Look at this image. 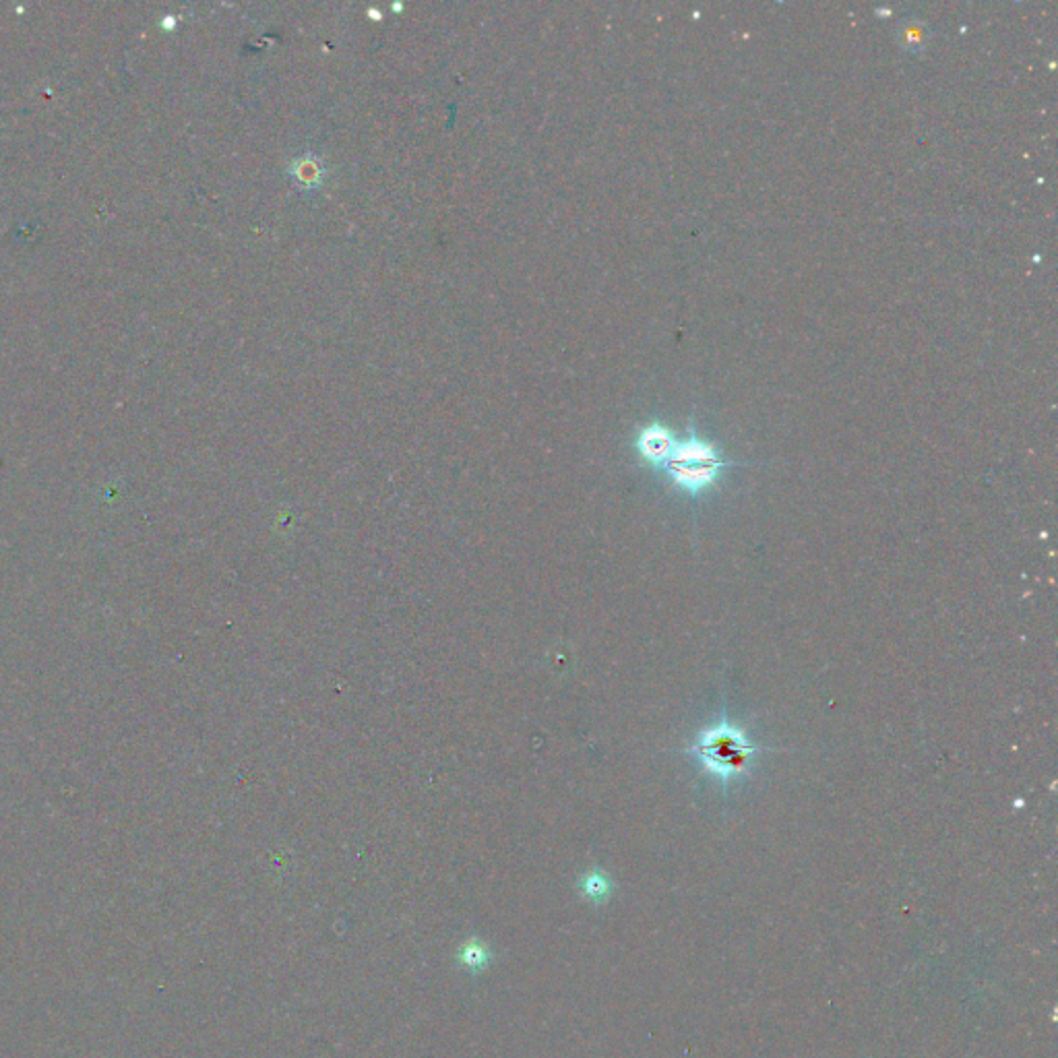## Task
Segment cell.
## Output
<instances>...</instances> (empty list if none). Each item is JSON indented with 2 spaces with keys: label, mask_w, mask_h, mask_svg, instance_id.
<instances>
[{
  "label": "cell",
  "mask_w": 1058,
  "mask_h": 1058,
  "mask_svg": "<svg viewBox=\"0 0 1058 1058\" xmlns=\"http://www.w3.org/2000/svg\"><path fill=\"white\" fill-rule=\"evenodd\" d=\"M728 465L730 461L722 457L720 449L699 439V434L691 428L689 437L676 443L664 470L676 486L697 494L718 480Z\"/></svg>",
  "instance_id": "1"
},
{
  "label": "cell",
  "mask_w": 1058,
  "mask_h": 1058,
  "mask_svg": "<svg viewBox=\"0 0 1058 1058\" xmlns=\"http://www.w3.org/2000/svg\"><path fill=\"white\" fill-rule=\"evenodd\" d=\"M693 753L703 761L707 771L730 780V777L749 769L757 749L744 738L740 730L722 724L705 732L693 746Z\"/></svg>",
  "instance_id": "2"
},
{
  "label": "cell",
  "mask_w": 1058,
  "mask_h": 1058,
  "mask_svg": "<svg viewBox=\"0 0 1058 1058\" xmlns=\"http://www.w3.org/2000/svg\"><path fill=\"white\" fill-rule=\"evenodd\" d=\"M676 443L678 441L672 434V430L660 422H653L641 428L635 439V447L641 459L653 465V468H662V470H664L666 461L670 459Z\"/></svg>",
  "instance_id": "3"
},
{
  "label": "cell",
  "mask_w": 1058,
  "mask_h": 1058,
  "mask_svg": "<svg viewBox=\"0 0 1058 1058\" xmlns=\"http://www.w3.org/2000/svg\"><path fill=\"white\" fill-rule=\"evenodd\" d=\"M457 959L468 972L480 974V972H484L490 966L492 955H490V949L486 945H482L480 941L472 939V941H468L457 951Z\"/></svg>",
  "instance_id": "4"
},
{
  "label": "cell",
  "mask_w": 1058,
  "mask_h": 1058,
  "mask_svg": "<svg viewBox=\"0 0 1058 1058\" xmlns=\"http://www.w3.org/2000/svg\"><path fill=\"white\" fill-rule=\"evenodd\" d=\"M579 889L587 899L594 901V904H602V901L610 897L612 883L604 873H600V870H591V873H587L579 881Z\"/></svg>",
  "instance_id": "5"
},
{
  "label": "cell",
  "mask_w": 1058,
  "mask_h": 1058,
  "mask_svg": "<svg viewBox=\"0 0 1058 1058\" xmlns=\"http://www.w3.org/2000/svg\"><path fill=\"white\" fill-rule=\"evenodd\" d=\"M292 172L294 176L304 182V184H310V182H317L319 176H321V164L313 158V155H304V158L296 160L292 164Z\"/></svg>",
  "instance_id": "6"
}]
</instances>
